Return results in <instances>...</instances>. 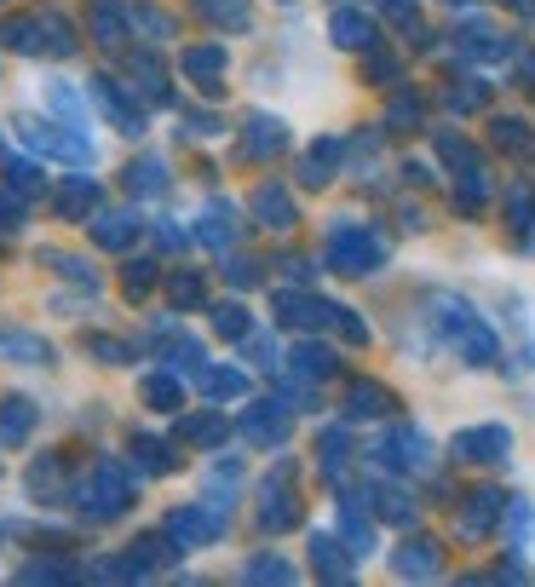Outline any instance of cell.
Instances as JSON below:
<instances>
[{"instance_id": "35", "label": "cell", "mask_w": 535, "mask_h": 587, "mask_svg": "<svg viewBox=\"0 0 535 587\" xmlns=\"http://www.w3.org/2000/svg\"><path fill=\"white\" fill-rule=\"evenodd\" d=\"M196 12L208 18V24H219V29H242L254 24V12H248V0H196Z\"/></svg>"}, {"instance_id": "42", "label": "cell", "mask_w": 535, "mask_h": 587, "mask_svg": "<svg viewBox=\"0 0 535 587\" xmlns=\"http://www.w3.org/2000/svg\"><path fill=\"white\" fill-rule=\"evenodd\" d=\"M294 363H300L305 380H328V375H334V352H323V346H300Z\"/></svg>"}, {"instance_id": "9", "label": "cell", "mask_w": 535, "mask_h": 587, "mask_svg": "<svg viewBox=\"0 0 535 587\" xmlns=\"http://www.w3.org/2000/svg\"><path fill=\"white\" fill-rule=\"evenodd\" d=\"M121 185H127V196H133V202H167V190H173V167H167L156 150H144V156H133V162H127Z\"/></svg>"}, {"instance_id": "18", "label": "cell", "mask_w": 535, "mask_h": 587, "mask_svg": "<svg viewBox=\"0 0 535 587\" xmlns=\"http://www.w3.org/2000/svg\"><path fill=\"white\" fill-rule=\"evenodd\" d=\"M139 398L156 409V415H173V409H185V375L179 369H144L139 375Z\"/></svg>"}, {"instance_id": "30", "label": "cell", "mask_w": 535, "mask_h": 587, "mask_svg": "<svg viewBox=\"0 0 535 587\" xmlns=\"http://www.w3.org/2000/svg\"><path fill=\"white\" fill-rule=\"evenodd\" d=\"M334 167H340V139H328V144H311V150H305V162H300V185L323 190Z\"/></svg>"}, {"instance_id": "38", "label": "cell", "mask_w": 535, "mask_h": 587, "mask_svg": "<svg viewBox=\"0 0 535 587\" xmlns=\"http://www.w3.org/2000/svg\"><path fill=\"white\" fill-rule=\"evenodd\" d=\"M81 352L98 357V363H110V369H127V363L139 357L127 340H116V334H87V340H81Z\"/></svg>"}, {"instance_id": "2", "label": "cell", "mask_w": 535, "mask_h": 587, "mask_svg": "<svg viewBox=\"0 0 535 587\" xmlns=\"http://www.w3.org/2000/svg\"><path fill=\"white\" fill-rule=\"evenodd\" d=\"M12 133H18L24 150L41 156V162H64V167L98 162L93 133H81V127H70V121H58V116H12Z\"/></svg>"}, {"instance_id": "14", "label": "cell", "mask_w": 535, "mask_h": 587, "mask_svg": "<svg viewBox=\"0 0 535 587\" xmlns=\"http://www.w3.org/2000/svg\"><path fill=\"white\" fill-rule=\"evenodd\" d=\"M127 75H133V87L144 93V104H150V110H167V104H173V81H167L162 58L150 52V41H139V52L127 58Z\"/></svg>"}, {"instance_id": "49", "label": "cell", "mask_w": 535, "mask_h": 587, "mask_svg": "<svg viewBox=\"0 0 535 587\" xmlns=\"http://www.w3.org/2000/svg\"><path fill=\"white\" fill-rule=\"evenodd\" d=\"M512 536H535V513H530V501H512Z\"/></svg>"}, {"instance_id": "51", "label": "cell", "mask_w": 535, "mask_h": 587, "mask_svg": "<svg viewBox=\"0 0 535 587\" xmlns=\"http://www.w3.org/2000/svg\"><path fill=\"white\" fill-rule=\"evenodd\" d=\"M282 6H294V0H282Z\"/></svg>"}, {"instance_id": "12", "label": "cell", "mask_w": 535, "mask_h": 587, "mask_svg": "<svg viewBox=\"0 0 535 587\" xmlns=\"http://www.w3.org/2000/svg\"><path fill=\"white\" fill-rule=\"evenodd\" d=\"M196 242H208L219 254H231L236 242H242V208L225 202V196H213L208 208L196 213Z\"/></svg>"}, {"instance_id": "7", "label": "cell", "mask_w": 535, "mask_h": 587, "mask_svg": "<svg viewBox=\"0 0 535 587\" xmlns=\"http://www.w3.org/2000/svg\"><path fill=\"white\" fill-rule=\"evenodd\" d=\"M179 70H185V81H196L208 98H219V81H225V70H231V47H219V41H196V47L179 52Z\"/></svg>"}, {"instance_id": "28", "label": "cell", "mask_w": 535, "mask_h": 587, "mask_svg": "<svg viewBox=\"0 0 535 587\" xmlns=\"http://www.w3.org/2000/svg\"><path fill=\"white\" fill-rule=\"evenodd\" d=\"M29 432H35V403L29 398H18V392H12V398H0V444H29Z\"/></svg>"}, {"instance_id": "3", "label": "cell", "mask_w": 535, "mask_h": 587, "mask_svg": "<svg viewBox=\"0 0 535 587\" xmlns=\"http://www.w3.org/2000/svg\"><path fill=\"white\" fill-rule=\"evenodd\" d=\"M87 98H93V110H104V121L121 127L127 139H144V133H150V104L139 98L133 81H116L110 70H98L93 81H87Z\"/></svg>"}, {"instance_id": "36", "label": "cell", "mask_w": 535, "mask_h": 587, "mask_svg": "<svg viewBox=\"0 0 535 587\" xmlns=\"http://www.w3.org/2000/svg\"><path fill=\"white\" fill-rule=\"evenodd\" d=\"M167 300H173L179 311L208 306V282H202V271H173V277H167Z\"/></svg>"}, {"instance_id": "17", "label": "cell", "mask_w": 535, "mask_h": 587, "mask_svg": "<svg viewBox=\"0 0 535 587\" xmlns=\"http://www.w3.org/2000/svg\"><path fill=\"white\" fill-rule=\"evenodd\" d=\"M41 104H47V116L70 121V127H81V133H93V98H81L64 75H52L47 87H41Z\"/></svg>"}, {"instance_id": "47", "label": "cell", "mask_w": 535, "mask_h": 587, "mask_svg": "<svg viewBox=\"0 0 535 587\" xmlns=\"http://www.w3.org/2000/svg\"><path fill=\"white\" fill-rule=\"evenodd\" d=\"M0 231H24V196L0 190Z\"/></svg>"}, {"instance_id": "41", "label": "cell", "mask_w": 535, "mask_h": 587, "mask_svg": "<svg viewBox=\"0 0 535 587\" xmlns=\"http://www.w3.org/2000/svg\"><path fill=\"white\" fill-rule=\"evenodd\" d=\"M87 570L81 564H64V559H35V564H24L18 570V582H81Z\"/></svg>"}, {"instance_id": "24", "label": "cell", "mask_w": 535, "mask_h": 587, "mask_svg": "<svg viewBox=\"0 0 535 587\" xmlns=\"http://www.w3.org/2000/svg\"><path fill=\"white\" fill-rule=\"evenodd\" d=\"M259 524H265V530H288V524H294V490H288V467H282V478H271V484L259 490Z\"/></svg>"}, {"instance_id": "39", "label": "cell", "mask_w": 535, "mask_h": 587, "mask_svg": "<svg viewBox=\"0 0 535 587\" xmlns=\"http://www.w3.org/2000/svg\"><path fill=\"white\" fill-rule=\"evenodd\" d=\"M242 582H294V564L282 553H254V559H242Z\"/></svg>"}, {"instance_id": "4", "label": "cell", "mask_w": 535, "mask_h": 587, "mask_svg": "<svg viewBox=\"0 0 535 587\" xmlns=\"http://www.w3.org/2000/svg\"><path fill=\"white\" fill-rule=\"evenodd\" d=\"M162 530L179 547H208V541H219L225 530H231V507L219 501V495H202V501H185V507H173V513L162 518Z\"/></svg>"}, {"instance_id": "10", "label": "cell", "mask_w": 535, "mask_h": 587, "mask_svg": "<svg viewBox=\"0 0 535 587\" xmlns=\"http://www.w3.org/2000/svg\"><path fill=\"white\" fill-rule=\"evenodd\" d=\"M87 225H93V242L104 248V254H127V248L139 242V231H144V219H139L133 202H127V208H98Z\"/></svg>"}, {"instance_id": "48", "label": "cell", "mask_w": 535, "mask_h": 587, "mask_svg": "<svg viewBox=\"0 0 535 587\" xmlns=\"http://www.w3.org/2000/svg\"><path fill=\"white\" fill-rule=\"evenodd\" d=\"M346 409L363 421V409H386V392H380V386H351V403H346Z\"/></svg>"}, {"instance_id": "20", "label": "cell", "mask_w": 535, "mask_h": 587, "mask_svg": "<svg viewBox=\"0 0 535 587\" xmlns=\"http://www.w3.org/2000/svg\"><path fill=\"white\" fill-rule=\"evenodd\" d=\"M35 265H41V271H58L64 282L87 288V294H98V288H104V277H98V265H93V259L64 254V248H41V254H35Z\"/></svg>"}, {"instance_id": "29", "label": "cell", "mask_w": 535, "mask_h": 587, "mask_svg": "<svg viewBox=\"0 0 535 587\" xmlns=\"http://www.w3.org/2000/svg\"><path fill=\"white\" fill-rule=\"evenodd\" d=\"M225 432H231V415H213V409H202V415H185L179 421V438L196 449H213V444H225Z\"/></svg>"}, {"instance_id": "32", "label": "cell", "mask_w": 535, "mask_h": 587, "mask_svg": "<svg viewBox=\"0 0 535 587\" xmlns=\"http://www.w3.org/2000/svg\"><path fill=\"white\" fill-rule=\"evenodd\" d=\"M208 317H213V334H219V340H248V334H254V317H248V306H236V300L208 306Z\"/></svg>"}, {"instance_id": "19", "label": "cell", "mask_w": 535, "mask_h": 587, "mask_svg": "<svg viewBox=\"0 0 535 587\" xmlns=\"http://www.w3.org/2000/svg\"><path fill=\"white\" fill-rule=\"evenodd\" d=\"M507 449H512V432H507V426H472V432H461V438H455V455H466V461H484V467L507 461Z\"/></svg>"}, {"instance_id": "6", "label": "cell", "mask_w": 535, "mask_h": 587, "mask_svg": "<svg viewBox=\"0 0 535 587\" xmlns=\"http://www.w3.org/2000/svg\"><path fill=\"white\" fill-rule=\"evenodd\" d=\"M104 208V185H98L93 173H70V179H58L52 185V213L58 219H93V213Z\"/></svg>"}, {"instance_id": "16", "label": "cell", "mask_w": 535, "mask_h": 587, "mask_svg": "<svg viewBox=\"0 0 535 587\" xmlns=\"http://www.w3.org/2000/svg\"><path fill=\"white\" fill-rule=\"evenodd\" d=\"M236 432L259 449H277L282 438H288V409H282V403H248V409L236 415Z\"/></svg>"}, {"instance_id": "5", "label": "cell", "mask_w": 535, "mask_h": 587, "mask_svg": "<svg viewBox=\"0 0 535 587\" xmlns=\"http://www.w3.org/2000/svg\"><path fill=\"white\" fill-rule=\"evenodd\" d=\"M282 150H288V127H282L277 116H265V110L242 116V144H236V162H271V156H282Z\"/></svg>"}, {"instance_id": "40", "label": "cell", "mask_w": 535, "mask_h": 587, "mask_svg": "<svg viewBox=\"0 0 535 587\" xmlns=\"http://www.w3.org/2000/svg\"><path fill=\"white\" fill-rule=\"evenodd\" d=\"M432 570H438V547H432V541L397 547V576H432Z\"/></svg>"}, {"instance_id": "46", "label": "cell", "mask_w": 535, "mask_h": 587, "mask_svg": "<svg viewBox=\"0 0 535 587\" xmlns=\"http://www.w3.org/2000/svg\"><path fill=\"white\" fill-rule=\"evenodd\" d=\"M225 282H231V288H254L259 282V259H242V254H225Z\"/></svg>"}, {"instance_id": "31", "label": "cell", "mask_w": 535, "mask_h": 587, "mask_svg": "<svg viewBox=\"0 0 535 587\" xmlns=\"http://www.w3.org/2000/svg\"><path fill=\"white\" fill-rule=\"evenodd\" d=\"M41 41H47L52 58H75L81 52V35H75V24L64 12H41Z\"/></svg>"}, {"instance_id": "52", "label": "cell", "mask_w": 535, "mask_h": 587, "mask_svg": "<svg viewBox=\"0 0 535 587\" xmlns=\"http://www.w3.org/2000/svg\"><path fill=\"white\" fill-rule=\"evenodd\" d=\"M530 357H535V346H530Z\"/></svg>"}, {"instance_id": "21", "label": "cell", "mask_w": 535, "mask_h": 587, "mask_svg": "<svg viewBox=\"0 0 535 587\" xmlns=\"http://www.w3.org/2000/svg\"><path fill=\"white\" fill-rule=\"evenodd\" d=\"M127 449H133V467H139V478H167V472L179 467L173 444H167V438H156V432H133V438H127Z\"/></svg>"}, {"instance_id": "8", "label": "cell", "mask_w": 535, "mask_h": 587, "mask_svg": "<svg viewBox=\"0 0 535 587\" xmlns=\"http://www.w3.org/2000/svg\"><path fill=\"white\" fill-rule=\"evenodd\" d=\"M0 363H12V369H52L58 363V346H52L47 334L35 329H0Z\"/></svg>"}, {"instance_id": "34", "label": "cell", "mask_w": 535, "mask_h": 587, "mask_svg": "<svg viewBox=\"0 0 535 587\" xmlns=\"http://www.w3.org/2000/svg\"><path fill=\"white\" fill-rule=\"evenodd\" d=\"M173 18H167L162 6H150V0H133V35L139 41H173Z\"/></svg>"}, {"instance_id": "22", "label": "cell", "mask_w": 535, "mask_h": 587, "mask_svg": "<svg viewBox=\"0 0 535 587\" xmlns=\"http://www.w3.org/2000/svg\"><path fill=\"white\" fill-rule=\"evenodd\" d=\"M0 179H6V190H18V196H47V173H41V167L29 162V156H18V150H12V144H0Z\"/></svg>"}, {"instance_id": "43", "label": "cell", "mask_w": 535, "mask_h": 587, "mask_svg": "<svg viewBox=\"0 0 535 587\" xmlns=\"http://www.w3.org/2000/svg\"><path fill=\"white\" fill-rule=\"evenodd\" d=\"M489 518H495V495H472V501H466V518H461V530L466 536H484L489 530Z\"/></svg>"}, {"instance_id": "37", "label": "cell", "mask_w": 535, "mask_h": 587, "mask_svg": "<svg viewBox=\"0 0 535 587\" xmlns=\"http://www.w3.org/2000/svg\"><path fill=\"white\" fill-rule=\"evenodd\" d=\"M156 282H162V277H156V265H150V259H127V265H121V294H127L133 306L156 294Z\"/></svg>"}, {"instance_id": "1", "label": "cell", "mask_w": 535, "mask_h": 587, "mask_svg": "<svg viewBox=\"0 0 535 587\" xmlns=\"http://www.w3.org/2000/svg\"><path fill=\"white\" fill-rule=\"evenodd\" d=\"M139 484H144L139 467H127V461H116V455H104V461H98V467L70 490V507L87 518V524H116V518L133 507Z\"/></svg>"}, {"instance_id": "45", "label": "cell", "mask_w": 535, "mask_h": 587, "mask_svg": "<svg viewBox=\"0 0 535 587\" xmlns=\"http://www.w3.org/2000/svg\"><path fill=\"white\" fill-rule=\"evenodd\" d=\"M190 242H196V225H179V219H162V225H156V248H167V254H179V248H190Z\"/></svg>"}, {"instance_id": "50", "label": "cell", "mask_w": 535, "mask_h": 587, "mask_svg": "<svg viewBox=\"0 0 535 587\" xmlns=\"http://www.w3.org/2000/svg\"><path fill=\"white\" fill-rule=\"evenodd\" d=\"M449 6H466V0H449Z\"/></svg>"}, {"instance_id": "13", "label": "cell", "mask_w": 535, "mask_h": 587, "mask_svg": "<svg viewBox=\"0 0 535 587\" xmlns=\"http://www.w3.org/2000/svg\"><path fill=\"white\" fill-rule=\"evenodd\" d=\"M380 259H386V248H380L374 236L351 231V225H340V231L328 236V265H334V271H369Z\"/></svg>"}, {"instance_id": "27", "label": "cell", "mask_w": 535, "mask_h": 587, "mask_svg": "<svg viewBox=\"0 0 535 587\" xmlns=\"http://www.w3.org/2000/svg\"><path fill=\"white\" fill-rule=\"evenodd\" d=\"M328 35H334V47H346V52L374 47V24L357 12V6H340V12L328 18Z\"/></svg>"}, {"instance_id": "44", "label": "cell", "mask_w": 535, "mask_h": 587, "mask_svg": "<svg viewBox=\"0 0 535 587\" xmlns=\"http://www.w3.org/2000/svg\"><path fill=\"white\" fill-rule=\"evenodd\" d=\"M179 133H190V139H219V133H225V121L202 116V110H179Z\"/></svg>"}, {"instance_id": "15", "label": "cell", "mask_w": 535, "mask_h": 587, "mask_svg": "<svg viewBox=\"0 0 535 587\" xmlns=\"http://www.w3.org/2000/svg\"><path fill=\"white\" fill-rule=\"evenodd\" d=\"M24 490H29V501L35 507H64L70 501V472H64V455H41L35 467H29V478H24Z\"/></svg>"}, {"instance_id": "26", "label": "cell", "mask_w": 535, "mask_h": 587, "mask_svg": "<svg viewBox=\"0 0 535 587\" xmlns=\"http://www.w3.org/2000/svg\"><path fill=\"white\" fill-rule=\"evenodd\" d=\"M0 47L18 52V58H41L47 41H41V12L35 18H0Z\"/></svg>"}, {"instance_id": "11", "label": "cell", "mask_w": 535, "mask_h": 587, "mask_svg": "<svg viewBox=\"0 0 535 587\" xmlns=\"http://www.w3.org/2000/svg\"><path fill=\"white\" fill-rule=\"evenodd\" d=\"M133 35V0H93V47L121 58Z\"/></svg>"}, {"instance_id": "23", "label": "cell", "mask_w": 535, "mask_h": 587, "mask_svg": "<svg viewBox=\"0 0 535 587\" xmlns=\"http://www.w3.org/2000/svg\"><path fill=\"white\" fill-rule=\"evenodd\" d=\"M196 386H202L213 403H242L254 380H248V369H231V363H208V369L196 375Z\"/></svg>"}, {"instance_id": "25", "label": "cell", "mask_w": 535, "mask_h": 587, "mask_svg": "<svg viewBox=\"0 0 535 587\" xmlns=\"http://www.w3.org/2000/svg\"><path fill=\"white\" fill-rule=\"evenodd\" d=\"M254 219L271 225V231H288V225L300 219V208H294V196H288L282 185H259L254 190Z\"/></svg>"}, {"instance_id": "33", "label": "cell", "mask_w": 535, "mask_h": 587, "mask_svg": "<svg viewBox=\"0 0 535 587\" xmlns=\"http://www.w3.org/2000/svg\"><path fill=\"white\" fill-rule=\"evenodd\" d=\"M311 570H317V576H328V582H346V576H351V564L340 559V541L323 536V530L311 536Z\"/></svg>"}]
</instances>
